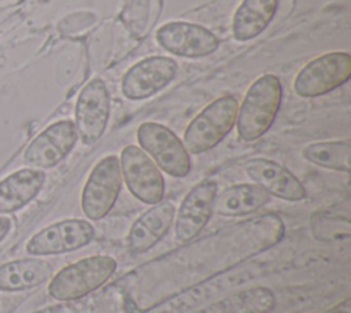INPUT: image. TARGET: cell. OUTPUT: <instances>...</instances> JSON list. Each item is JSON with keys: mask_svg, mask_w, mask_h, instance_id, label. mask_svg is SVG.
Wrapping results in <instances>:
<instances>
[{"mask_svg": "<svg viewBox=\"0 0 351 313\" xmlns=\"http://www.w3.org/2000/svg\"><path fill=\"white\" fill-rule=\"evenodd\" d=\"M45 183L40 169H19L0 181V214L16 211L33 200Z\"/></svg>", "mask_w": 351, "mask_h": 313, "instance_id": "obj_16", "label": "cell"}, {"mask_svg": "<svg viewBox=\"0 0 351 313\" xmlns=\"http://www.w3.org/2000/svg\"><path fill=\"white\" fill-rule=\"evenodd\" d=\"M282 88L277 76L263 74L248 88L237 110V135L244 141H254L273 125L281 104Z\"/></svg>", "mask_w": 351, "mask_h": 313, "instance_id": "obj_1", "label": "cell"}, {"mask_svg": "<svg viewBox=\"0 0 351 313\" xmlns=\"http://www.w3.org/2000/svg\"><path fill=\"white\" fill-rule=\"evenodd\" d=\"M95 229L90 222L80 218L63 220L45 227L26 243L30 255H55L78 250L92 242Z\"/></svg>", "mask_w": 351, "mask_h": 313, "instance_id": "obj_11", "label": "cell"}, {"mask_svg": "<svg viewBox=\"0 0 351 313\" xmlns=\"http://www.w3.org/2000/svg\"><path fill=\"white\" fill-rule=\"evenodd\" d=\"M245 172L269 195L291 202L306 198V189L296 176L271 159L252 158L245 163Z\"/></svg>", "mask_w": 351, "mask_h": 313, "instance_id": "obj_14", "label": "cell"}, {"mask_svg": "<svg viewBox=\"0 0 351 313\" xmlns=\"http://www.w3.org/2000/svg\"><path fill=\"white\" fill-rule=\"evenodd\" d=\"M137 140L141 150L148 152L165 173L173 177H185L191 172L189 152L167 126L144 122L137 129Z\"/></svg>", "mask_w": 351, "mask_h": 313, "instance_id": "obj_5", "label": "cell"}, {"mask_svg": "<svg viewBox=\"0 0 351 313\" xmlns=\"http://www.w3.org/2000/svg\"><path fill=\"white\" fill-rule=\"evenodd\" d=\"M155 38L167 52L184 58H203L215 52L219 47L218 37L204 26L173 21L162 25Z\"/></svg>", "mask_w": 351, "mask_h": 313, "instance_id": "obj_12", "label": "cell"}, {"mask_svg": "<svg viewBox=\"0 0 351 313\" xmlns=\"http://www.w3.org/2000/svg\"><path fill=\"white\" fill-rule=\"evenodd\" d=\"M176 217L171 202H159L144 211L130 227L128 247L133 254L151 250L170 229Z\"/></svg>", "mask_w": 351, "mask_h": 313, "instance_id": "obj_15", "label": "cell"}, {"mask_svg": "<svg viewBox=\"0 0 351 313\" xmlns=\"http://www.w3.org/2000/svg\"><path fill=\"white\" fill-rule=\"evenodd\" d=\"M0 1H10V0H0ZM11 1H14V0H11Z\"/></svg>", "mask_w": 351, "mask_h": 313, "instance_id": "obj_22", "label": "cell"}, {"mask_svg": "<svg viewBox=\"0 0 351 313\" xmlns=\"http://www.w3.org/2000/svg\"><path fill=\"white\" fill-rule=\"evenodd\" d=\"M121 173L128 189L138 200L156 205L165 194V180L154 161L137 146H126L121 152Z\"/></svg>", "mask_w": 351, "mask_h": 313, "instance_id": "obj_7", "label": "cell"}, {"mask_svg": "<svg viewBox=\"0 0 351 313\" xmlns=\"http://www.w3.org/2000/svg\"><path fill=\"white\" fill-rule=\"evenodd\" d=\"M217 189L215 181L203 180L185 195L176 217V239L180 243L195 239L207 225Z\"/></svg>", "mask_w": 351, "mask_h": 313, "instance_id": "obj_13", "label": "cell"}, {"mask_svg": "<svg viewBox=\"0 0 351 313\" xmlns=\"http://www.w3.org/2000/svg\"><path fill=\"white\" fill-rule=\"evenodd\" d=\"M11 227H12L11 218L5 216H0V242L8 235Z\"/></svg>", "mask_w": 351, "mask_h": 313, "instance_id": "obj_21", "label": "cell"}, {"mask_svg": "<svg viewBox=\"0 0 351 313\" xmlns=\"http://www.w3.org/2000/svg\"><path fill=\"white\" fill-rule=\"evenodd\" d=\"M270 195L256 184H236L217 194L213 213L222 217H239L256 211L265 206Z\"/></svg>", "mask_w": 351, "mask_h": 313, "instance_id": "obj_18", "label": "cell"}, {"mask_svg": "<svg viewBox=\"0 0 351 313\" xmlns=\"http://www.w3.org/2000/svg\"><path fill=\"white\" fill-rule=\"evenodd\" d=\"M239 103L233 96H222L206 106L186 126L184 147L191 154L214 148L236 124Z\"/></svg>", "mask_w": 351, "mask_h": 313, "instance_id": "obj_3", "label": "cell"}, {"mask_svg": "<svg viewBox=\"0 0 351 313\" xmlns=\"http://www.w3.org/2000/svg\"><path fill=\"white\" fill-rule=\"evenodd\" d=\"M351 56L348 52H328L304 65L293 80V91L302 97L325 95L350 80Z\"/></svg>", "mask_w": 351, "mask_h": 313, "instance_id": "obj_4", "label": "cell"}, {"mask_svg": "<svg viewBox=\"0 0 351 313\" xmlns=\"http://www.w3.org/2000/svg\"><path fill=\"white\" fill-rule=\"evenodd\" d=\"M303 156L308 162L337 172H350L351 144L348 140L313 143L303 150Z\"/></svg>", "mask_w": 351, "mask_h": 313, "instance_id": "obj_20", "label": "cell"}, {"mask_svg": "<svg viewBox=\"0 0 351 313\" xmlns=\"http://www.w3.org/2000/svg\"><path fill=\"white\" fill-rule=\"evenodd\" d=\"M110 95L101 78H92L75 103V129L84 144L96 143L104 133L110 117Z\"/></svg>", "mask_w": 351, "mask_h": 313, "instance_id": "obj_8", "label": "cell"}, {"mask_svg": "<svg viewBox=\"0 0 351 313\" xmlns=\"http://www.w3.org/2000/svg\"><path fill=\"white\" fill-rule=\"evenodd\" d=\"M117 261L110 255H92L60 269L48 284L58 301H74L103 286L115 272Z\"/></svg>", "mask_w": 351, "mask_h": 313, "instance_id": "obj_2", "label": "cell"}, {"mask_svg": "<svg viewBox=\"0 0 351 313\" xmlns=\"http://www.w3.org/2000/svg\"><path fill=\"white\" fill-rule=\"evenodd\" d=\"M78 139L75 125L62 119L47 126L26 147L23 163L32 169H49L63 161Z\"/></svg>", "mask_w": 351, "mask_h": 313, "instance_id": "obj_9", "label": "cell"}, {"mask_svg": "<svg viewBox=\"0 0 351 313\" xmlns=\"http://www.w3.org/2000/svg\"><path fill=\"white\" fill-rule=\"evenodd\" d=\"M52 265L40 258H21L0 265V290L23 291L51 280Z\"/></svg>", "mask_w": 351, "mask_h": 313, "instance_id": "obj_17", "label": "cell"}, {"mask_svg": "<svg viewBox=\"0 0 351 313\" xmlns=\"http://www.w3.org/2000/svg\"><path fill=\"white\" fill-rule=\"evenodd\" d=\"M277 5L278 0H243L233 15V37L248 41L259 36L273 19Z\"/></svg>", "mask_w": 351, "mask_h": 313, "instance_id": "obj_19", "label": "cell"}, {"mask_svg": "<svg viewBox=\"0 0 351 313\" xmlns=\"http://www.w3.org/2000/svg\"><path fill=\"white\" fill-rule=\"evenodd\" d=\"M177 63L169 56H148L129 67L121 81V91L130 100L147 99L165 86L177 76Z\"/></svg>", "mask_w": 351, "mask_h": 313, "instance_id": "obj_10", "label": "cell"}, {"mask_svg": "<svg viewBox=\"0 0 351 313\" xmlns=\"http://www.w3.org/2000/svg\"><path fill=\"white\" fill-rule=\"evenodd\" d=\"M122 185L119 158L107 155L92 169L81 194V207L90 220H100L112 209Z\"/></svg>", "mask_w": 351, "mask_h": 313, "instance_id": "obj_6", "label": "cell"}]
</instances>
